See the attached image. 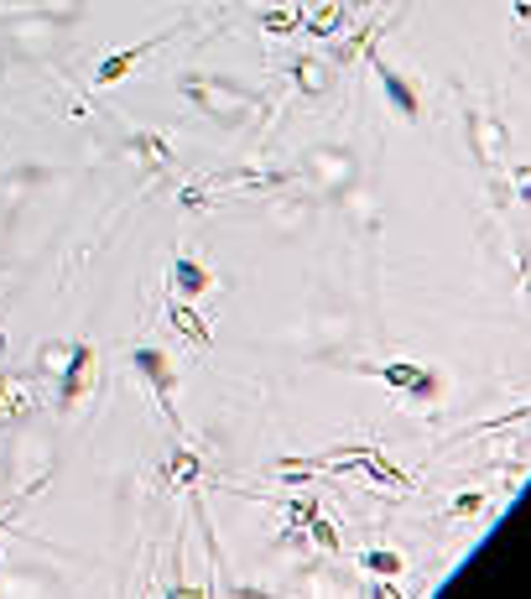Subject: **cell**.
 I'll return each instance as SVG.
<instances>
[{
    "instance_id": "cell-1",
    "label": "cell",
    "mask_w": 531,
    "mask_h": 599,
    "mask_svg": "<svg viewBox=\"0 0 531 599\" xmlns=\"http://www.w3.org/2000/svg\"><path fill=\"white\" fill-rule=\"evenodd\" d=\"M172 282H177V292H188V297H198V292L208 287V272L198 266V261H177V266H172Z\"/></svg>"
},
{
    "instance_id": "cell-2",
    "label": "cell",
    "mask_w": 531,
    "mask_h": 599,
    "mask_svg": "<svg viewBox=\"0 0 531 599\" xmlns=\"http://www.w3.org/2000/svg\"><path fill=\"white\" fill-rule=\"evenodd\" d=\"M79 365H73V376H69V386H63V407H73L79 396H84V386H89V349H79Z\"/></svg>"
},
{
    "instance_id": "cell-3",
    "label": "cell",
    "mask_w": 531,
    "mask_h": 599,
    "mask_svg": "<svg viewBox=\"0 0 531 599\" xmlns=\"http://www.w3.org/2000/svg\"><path fill=\"white\" fill-rule=\"evenodd\" d=\"M172 324L183 328V334H193L198 344H208V334H204V318L198 313H188V308H172Z\"/></svg>"
},
{
    "instance_id": "cell-4",
    "label": "cell",
    "mask_w": 531,
    "mask_h": 599,
    "mask_svg": "<svg viewBox=\"0 0 531 599\" xmlns=\"http://www.w3.org/2000/svg\"><path fill=\"white\" fill-rule=\"evenodd\" d=\"M17 407H27V392H21V386H11V380L0 376V417H6V412H17Z\"/></svg>"
},
{
    "instance_id": "cell-5",
    "label": "cell",
    "mask_w": 531,
    "mask_h": 599,
    "mask_svg": "<svg viewBox=\"0 0 531 599\" xmlns=\"http://www.w3.org/2000/svg\"><path fill=\"white\" fill-rule=\"evenodd\" d=\"M360 564L376 568V573H401V558H396V552H365Z\"/></svg>"
}]
</instances>
